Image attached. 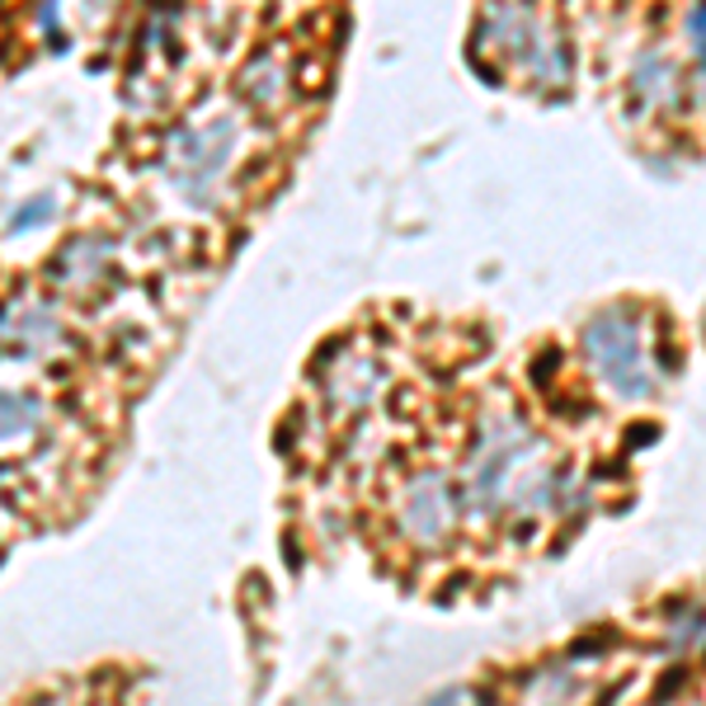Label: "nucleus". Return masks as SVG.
Masks as SVG:
<instances>
[{"label":"nucleus","mask_w":706,"mask_h":706,"mask_svg":"<svg viewBox=\"0 0 706 706\" xmlns=\"http://www.w3.org/2000/svg\"><path fill=\"white\" fill-rule=\"evenodd\" d=\"M687 29H693V39H697L702 57H706V6H702V10H693V20H687Z\"/></svg>","instance_id":"nucleus-2"},{"label":"nucleus","mask_w":706,"mask_h":706,"mask_svg":"<svg viewBox=\"0 0 706 706\" xmlns=\"http://www.w3.org/2000/svg\"><path fill=\"white\" fill-rule=\"evenodd\" d=\"M589 349L598 367L622 386V392H645V367H641V344H635V325L627 315H603L589 330Z\"/></svg>","instance_id":"nucleus-1"}]
</instances>
